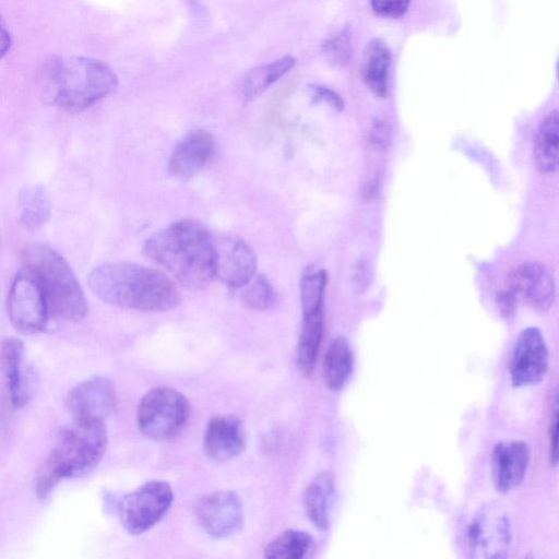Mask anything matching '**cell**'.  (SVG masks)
I'll return each instance as SVG.
<instances>
[{"label": "cell", "instance_id": "obj_24", "mask_svg": "<svg viewBox=\"0 0 559 559\" xmlns=\"http://www.w3.org/2000/svg\"><path fill=\"white\" fill-rule=\"evenodd\" d=\"M314 550L313 537L305 531L287 530L278 534L264 548L267 559H302Z\"/></svg>", "mask_w": 559, "mask_h": 559}, {"label": "cell", "instance_id": "obj_14", "mask_svg": "<svg viewBox=\"0 0 559 559\" xmlns=\"http://www.w3.org/2000/svg\"><path fill=\"white\" fill-rule=\"evenodd\" d=\"M508 289L516 299L524 300L539 311L551 308L556 298L554 275L539 262H525L518 265L509 275Z\"/></svg>", "mask_w": 559, "mask_h": 559}, {"label": "cell", "instance_id": "obj_8", "mask_svg": "<svg viewBox=\"0 0 559 559\" xmlns=\"http://www.w3.org/2000/svg\"><path fill=\"white\" fill-rule=\"evenodd\" d=\"M8 314L12 325L22 334L39 333L47 325V298L38 277L27 266L13 277L8 295Z\"/></svg>", "mask_w": 559, "mask_h": 559}, {"label": "cell", "instance_id": "obj_27", "mask_svg": "<svg viewBox=\"0 0 559 559\" xmlns=\"http://www.w3.org/2000/svg\"><path fill=\"white\" fill-rule=\"evenodd\" d=\"M326 282V272L320 267H309L302 274L300 280L302 314L323 311Z\"/></svg>", "mask_w": 559, "mask_h": 559}, {"label": "cell", "instance_id": "obj_20", "mask_svg": "<svg viewBox=\"0 0 559 559\" xmlns=\"http://www.w3.org/2000/svg\"><path fill=\"white\" fill-rule=\"evenodd\" d=\"M391 52L381 39H372L365 48L361 76L366 86L378 97H385L389 86Z\"/></svg>", "mask_w": 559, "mask_h": 559}, {"label": "cell", "instance_id": "obj_35", "mask_svg": "<svg viewBox=\"0 0 559 559\" xmlns=\"http://www.w3.org/2000/svg\"><path fill=\"white\" fill-rule=\"evenodd\" d=\"M11 47V36L7 25L0 15V59L7 55Z\"/></svg>", "mask_w": 559, "mask_h": 559}, {"label": "cell", "instance_id": "obj_4", "mask_svg": "<svg viewBox=\"0 0 559 559\" xmlns=\"http://www.w3.org/2000/svg\"><path fill=\"white\" fill-rule=\"evenodd\" d=\"M118 85L114 71L104 62L68 56L48 62L40 75L44 97L68 112H81L111 94Z\"/></svg>", "mask_w": 559, "mask_h": 559}, {"label": "cell", "instance_id": "obj_6", "mask_svg": "<svg viewBox=\"0 0 559 559\" xmlns=\"http://www.w3.org/2000/svg\"><path fill=\"white\" fill-rule=\"evenodd\" d=\"M187 397L175 389L158 386L141 399L136 423L141 432L155 441H169L178 437L190 418Z\"/></svg>", "mask_w": 559, "mask_h": 559}, {"label": "cell", "instance_id": "obj_31", "mask_svg": "<svg viewBox=\"0 0 559 559\" xmlns=\"http://www.w3.org/2000/svg\"><path fill=\"white\" fill-rule=\"evenodd\" d=\"M557 444H558V407L557 401L555 402V407L552 411V415L550 416L549 427H548V456L549 463L551 465L557 464Z\"/></svg>", "mask_w": 559, "mask_h": 559}, {"label": "cell", "instance_id": "obj_13", "mask_svg": "<svg viewBox=\"0 0 559 559\" xmlns=\"http://www.w3.org/2000/svg\"><path fill=\"white\" fill-rule=\"evenodd\" d=\"M66 404L73 420L105 421L116 409L117 392L109 379L94 377L72 388Z\"/></svg>", "mask_w": 559, "mask_h": 559}, {"label": "cell", "instance_id": "obj_26", "mask_svg": "<svg viewBox=\"0 0 559 559\" xmlns=\"http://www.w3.org/2000/svg\"><path fill=\"white\" fill-rule=\"evenodd\" d=\"M294 64L295 59L290 56H285L269 64L250 70L243 81L242 93L245 99L248 102L261 95L282 75L287 73Z\"/></svg>", "mask_w": 559, "mask_h": 559}, {"label": "cell", "instance_id": "obj_21", "mask_svg": "<svg viewBox=\"0 0 559 559\" xmlns=\"http://www.w3.org/2000/svg\"><path fill=\"white\" fill-rule=\"evenodd\" d=\"M354 355L344 336L335 337L329 345L322 362V378L332 391L342 390L352 376Z\"/></svg>", "mask_w": 559, "mask_h": 559}, {"label": "cell", "instance_id": "obj_16", "mask_svg": "<svg viewBox=\"0 0 559 559\" xmlns=\"http://www.w3.org/2000/svg\"><path fill=\"white\" fill-rule=\"evenodd\" d=\"M215 142L205 130H193L174 146L168 171L178 180H189L201 171L214 154Z\"/></svg>", "mask_w": 559, "mask_h": 559}, {"label": "cell", "instance_id": "obj_34", "mask_svg": "<svg viewBox=\"0 0 559 559\" xmlns=\"http://www.w3.org/2000/svg\"><path fill=\"white\" fill-rule=\"evenodd\" d=\"M372 143L378 147H384L389 143V132L383 123H377L371 132Z\"/></svg>", "mask_w": 559, "mask_h": 559}, {"label": "cell", "instance_id": "obj_17", "mask_svg": "<svg viewBox=\"0 0 559 559\" xmlns=\"http://www.w3.org/2000/svg\"><path fill=\"white\" fill-rule=\"evenodd\" d=\"M530 447L521 440L499 441L491 453V475L496 489L502 493L520 486L530 464Z\"/></svg>", "mask_w": 559, "mask_h": 559}, {"label": "cell", "instance_id": "obj_9", "mask_svg": "<svg viewBox=\"0 0 559 559\" xmlns=\"http://www.w3.org/2000/svg\"><path fill=\"white\" fill-rule=\"evenodd\" d=\"M467 547L475 558L504 557L511 545L512 531L507 513L497 504L483 506L468 524Z\"/></svg>", "mask_w": 559, "mask_h": 559}, {"label": "cell", "instance_id": "obj_15", "mask_svg": "<svg viewBox=\"0 0 559 559\" xmlns=\"http://www.w3.org/2000/svg\"><path fill=\"white\" fill-rule=\"evenodd\" d=\"M0 365L12 404L17 408L25 406L35 393L36 376L25 361V347L20 338L9 336L1 342Z\"/></svg>", "mask_w": 559, "mask_h": 559}, {"label": "cell", "instance_id": "obj_2", "mask_svg": "<svg viewBox=\"0 0 559 559\" xmlns=\"http://www.w3.org/2000/svg\"><path fill=\"white\" fill-rule=\"evenodd\" d=\"M87 284L104 302L140 311H168L180 302L175 284L163 272L131 262H109L96 266Z\"/></svg>", "mask_w": 559, "mask_h": 559}, {"label": "cell", "instance_id": "obj_30", "mask_svg": "<svg viewBox=\"0 0 559 559\" xmlns=\"http://www.w3.org/2000/svg\"><path fill=\"white\" fill-rule=\"evenodd\" d=\"M411 0H371L373 11L384 17H399L405 13Z\"/></svg>", "mask_w": 559, "mask_h": 559}, {"label": "cell", "instance_id": "obj_11", "mask_svg": "<svg viewBox=\"0 0 559 559\" xmlns=\"http://www.w3.org/2000/svg\"><path fill=\"white\" fill-rule=\"evenodd\" d=\"M548 348L539 329L528 326L519 334L510 359V377L513 386L538 383L548 368Z\"/></svg>", "mask_w": 559, "mask_h": 559}, {"label": "cell", "instance_id": "obj_10", "mask_svg": "<svg viewBox=\"0 0 559 559\" xmlns=\"http://www.w3.org/2000/svg\"><path fill=\"white\" fill-rule=\"evenodd\" d=\"M197 524L209 536L225 538L243 525V509L239 497L230 490H216L200 497L193 507Z\"/></svg>", "mask_w": 559, "mask_h": 559}, {"label": "cell", "instance_id": "obj_18", "mask_svg": "<svg viewBox=\"0 0 559 559\" xmlns=\"http://www.w3.org/2000/svg\"><path fill=\"white\" fill-rule=\"evenodd\" d=\"M246 441L243 424L235 415L214 416L205 427L204 450L212 460L224 462L238 456Z\"/></svg>", "mask_w": 559, "mask_h": 559}, {"label": "cell", "instance_id": "obj_7", "mask_svg": "<svg viewBox=\"0 0 559 559\" xmlns=\"http://www.w3.org/2000/svg\"><path fill=\"white\" fill-rule=\"evenodd\" d=\"M174 492L164 480H150L124 495L118 504V516L131 535H141L155 526L170 509Z\"/></svg>", "mask_w": 559, "mask_h": 559}, {"label": "cell", "instance_id": "obj_23", "mask_svg": "<svg viewBox=\"0 0 559 559\" xmlns=\"http://www.w3.org/2000/svg\"><path fill=\"white\" fill-rule=\"evenodd\" d=\"M558 112H549L540 122L535 142L533 156L537 169L544 174H552L558 169Z\"/></svg>", "mask_w": 559, "mask_h": 559}, {"label": "cell", "instance_id": "obj_32", "mask_svg": "<svg viewBox=\"0 0 559 559\" xmlns=\"http://www.w3.org/2000/svg\"><path fill=\"white\" fill-rule=\"evenodd\" d=\"M312 97L314 100H322L329 104L331 107H333L336 110H342L343 108V100L340 98V96L331 91L328 87L324 86H313L312 87Z\"/></svg>", "mask_w": 559, "mask_h": 559}, {"label": "cell", "instance_id": "obj_22", "mask_svg": "<svg viewBox=\"0 0 559 559\" xmlns=\"http://www.w3.org/2000/svg\"><path fill=\"white\" fill-rule=\"evenodd\" d=\"M323 329V311L302 314V326L297 346V366L306 377H309L316 368Z\"/></svg>", "mask_w": 559, "mask_h": 559}, {"label": "cell", "instance_id": "obj_19", "mask_svg": "<svg viewBox=\"0 0 559 559\" xmlns=\"http://www.w3.org/2000/svg\"><path fill=\"white\" fill-rule=\"evenodd\" d=\"M334 491V476L329 472L316 475L305 489L304 509L308 519L318 530L325 531L330 525Z\"/></svg>", "mask_w": 559, "mask_h": 559}, {"label": "cell", "instance_id": "obj_25", "mask_svg": "<svg viewBox=\"0 0 559 559\" xmlns=\"http://www.w3.org/2000/svg\"><path fill=\"white\" fill-rule=\"evenodd\" d=\"M19 204L21 222L27 230L39 229L50 217L51 203L43 186L24 188L20 193Z\"/></svg>", "mask_w": 559, "mask_h": 559}, {"label": "cell", "instance_id": "obj_12", "mask_svg": "<svg viewBox=\"0 0 559 559\" xmlns=\"http://www.w3.org/2000/svg\"><path fill=\"white\" fill-rule=\"evenodd\" d=\"M257 257L241 238L224 236L214 240V276L231 288L247 285L255 274Z\"/></svg>", "mask_w": 559, "mask_h": 559}, {"label": "cell", "instance_id": "obj_29", "mask_svg": "<svg viewBox=\"0 0 559 559\" xmlns=\"http://www.w3.org/2000/svg\"><path fill=\"white\" fill-rule=\"evenodd\" d=\"M323 51L328 59L335 64L347 62L350 55V44L348 34L342 32L335 37L329 39L323 45Z\"/></svg>", "mask_w": 559, "mask_h": 559}, {"label": "cell", "instance_id": "obj_5", "mask_svg": "<svg viewBox=\"0 0 559 559\" xmlns=\"http://www.w3.org/2000/svg\"><path fill=\"white\" fill-rule=\"evenodd\" d=\"M25 266L38 277L48 302L49 313L78 322L88 313V305L67 261L47 245L36 243L23 253Z\"/></svg>", "mask_w": 559, "mask_h": 559}, {"label": "cell", "instance_id": "obj_3", "mask_svg": "<svg viewBox=\"0 0 559 559\" xmlns=\"http://www.w3.org/2000/svg\"><path fill=\"white\" fill-rule=\"evenodd\" d=\"M107 444L105 421L73 420L71 425L62 428L37 471V499L46 500L63 479L90 474L103 460Z\"/></svg>", "mask_w": 559, "mask_h": 559}, {"label": "cell", "instance_id": "obj_28", "mask_svg": "<svg viewBox=\"0 0 559 559\" xmlns=\"http://www.w3.org/2000/svg\"><path fill=\"white\" fill-rule=\"evenodd\" d=\"M240 294L243 305L253 310H266L277 302V293L264 275L252 278Z\"/></svg>", "mask_w": 559, "mask_h": 559}, {"label": "cell", "instance_id": "obj_33", "mask_svg": "<svg viewBox=\"0 0 559 559\" xmlns=\"http://www.w3.org/2000/svg\"><path fill=\"white\" fill-rule=\"evenodd\" d=\"M515 296L509 290L501 292L498 296V304L500 307V310L509 316L513 312L515 304H516Z\"/></svg>", "mask_w": 559, "mask_h": 559}, {"label": "cell", "instance_id": "obj_1", "mask_svg": "<svg viewBox=\"0 0 559 559\" xmlns=\"http://www.w3.org/2000/svg\"><path fill=\"white\" fill-rule=\"evenodd\" d=\"M143 253L185 288H205L214 276V239L200 222L185 218L151 235Z\"/></svg>", "mask_w": 559, "mask_h": 559}]
</instances>
